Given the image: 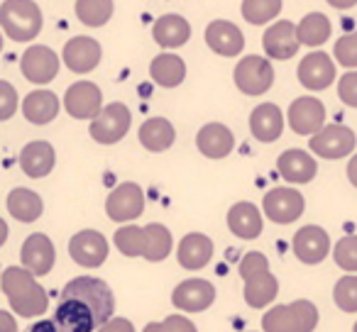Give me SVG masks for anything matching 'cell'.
I'll use <instances>...</instances> for the list:
<instances>
[{"mask_svg":"<svg viewBox=\"0 0 357 332\" xmlns=\"http://www.w3.org/2000/svg\"><path fill=\"white\" fill-rule=\"evenodd\" d=\"M0 286L3 293L10 301L13 310L22 317H35L42 315L50 306V298H47L45 288L37 283V276L25 267H8L0 276Z\"/></svg>","mask_w":357,"mask_h":332,"instance_id":"obj_1","label":"cell"},{"mask_svg":"<svg viewBox=\"0 0 357 332\" xmlns=\"http://www.w3.org/2000/svg\"><path fill=\"white\" fill-rule=\"evenodd\" d=\"M45 15L35 0H3L0 6V30L8 40L27 45L40 37Z\"/></svg>","mask_w":357,"mask_h":332,"instance_id":"obj_2","label":"cell"},{"mask_svg":"<svg viewBox=\"0 0 357 332\" xmlns=\"http://www.w3.org/2000/svg\"><path fill=\"white\" fill-rule=\"evenodd\" d=\"M238 271L245 281V301L250 308H267L277 298L279 281L269 271V262L262 252L245 254Z\"/></svg>","mask_w":357,"mask_h":332,"instance_id":"obj_3","label":"cell"},{"mask_svg":"<svg viewBox=\"0 0 357 332\" xmlns=\"http://www.w3.org/2000/svg\"><path fill=\"white\" fill-rule=\"evenodd\" d=\"M61 298H76V301L84 303L96 315L98 327L105 325L115 313V296L110 291V286L93 276H79L74 281H69L64 286V291H61Z\"/></svg>","mask_w":357,"mask_h":332,"instance_id":"obj_4","label":"cell"},{"mask_svg":"<svg viewBox=\"0 0 357 332\" xmlns=\"http://www.w3.org/2000/svg\"><path fill=\"white\" fill-rule=\"evenodd\" d=\"M318 325V308L311 301H294L289 306H274L264 313V332H313Z\"/></svg>","mask_w":357,"mask_h":332,"instance_id":"obj_5","label":"cell"},{"mask_svg":"<svg viewBox=\"0 0 357 332\" xmlns=\"http://www.w3.org/2000/svg\"><path fill=\"white\" fill-rule=\"evenodd\" d=\"M233 81L240 93L245 95H264L274 84V66L269 56L250 54L235 64Z\"/></svg>","mask_w":357,"mask_h":332,"instance_id":"obj_6","label":"cell"},{"mask_svg":"<svg viewBox=\"0 0 357 332\" xmlns=\"http://www.w3.org/2000/svg\"><path fill=\"white\" fill-rule=\"evenodd\" d=\"M132 125V113L125 103H108L91 120L89 134L98 144H118Z\"/></svg>","mask_w":357,"mask_h":332,"instance_id":"obj_7","label":"cell"},{"mask_svg":"<svg viewBox=\"0 0 357 332\" xmlns=\"http://www.w3.org/2000/svg\"><path fill=\"white\" fill-rule=\"evenodd\" d=\"M59 69H61V59L52 47L30 45L20 56L22 76L35 86H50L59 76Z\"/></svg>","mask_w":357,"mask_h":332,"instance_id":"obj_8","label":"cell"},{"mask_svg":"<svg viewBox=\"0 0 357 332\" xmlns=\"http://www.w3.org/2000/svg\"><path fill=\"white\" fill-rule=\"evenodd\" d=\"M357 137L345 125H323L316 134H311V152L323 159H342L355 149Z\"/></svg>","mask_w":357,"mask_h":332,"instance_id":"obj_9","label":"cell"},{"mask_svg":"<svg viewBox=\"0 0 357 332\" xmlns=\"http://www.w3.org/2000/svg\"><path fill=\"white\" fill-rule=\"evenodd\" d=\"M61 105L74 120H93L103 108V90L93 81H79L66 88Z\"/></svg>","mask_w":357,"mask_h":332,"instance_id":"obj_10","label":"cell"},{"mask_svg":"<svg viewBox=\"0 0 357 332\" xmlns=\"http://www.w3.org/2000/svg\"><path fill=\"white\" fill-rule=\"evenodd\" d=\"M100 59H103V47L93 37H71L61 49V64L74 74H91L98 69Z\"/></svg>","mask_w":357,"mask_h":332,"instance_id":"obj_11","label":"cell"},{"mask_svg":"<svg viewBox=\"0 0 357 332\" xmlns=\"http://www.w3.org/2000/svg\"><path fill=\"white\" fill-rule=\"evenodd\" d=\"M142 210H144V193L132 181H125L118 189H113L108 200H105V213L115 223H130V220L139 218Z\"/></svg>","mask_w":357,"mask_h":332,"instance_id":"obj_12","label":"cell"},{"mask_svg":"<svg viewBox=\"0 0 357 332\" xmlns=\"http://www.w3.org/2000/svg\"><path fill=\"white\" fill-rule=\"evenodd\" d=\"M264 215L277 225H289L298 220L306 208V200L296 189H272L262 200Z\"/></svg>","mask_w":357,"mask_h":332,"instance_id":"obj_13","label":"cell"},{"mask_svg":"<svg viewBox=\"0 0 357 332\" xmlns=\"http://www.w3.org/2000/svg\"><path fill=\"white\" fill-rule=\"evenodd\" d=\"M262 47H264V54L269 56L272 61H289L296 56L298 42L296 37V25L289 20H277L274 25H269L262 35Z\"/></svg>","mask_w":357,"mask_h":332,"instance_id":"obj_14","label":"cell"},{"mask_svg":"<svg viewBox=\"0 0 357 332\" xmlns=\"http://www.w3.org/2000/svg\"><path fill=\"white\" fill-rule=\"evenodd\" d=\"M206 45H208L211 52H215L218 56H225V59H233V56L243 54L245 49V35L235 22L230 20H213L208 22L204 32Z\"/></svg>","mask_w":357,"mask_h":332,"instance_id":"obj_15","label":"cell"},{"mask_svg":"<svg viewBox=\"0 0 357 332\" xmlns=\"http://www.w3.org/2000/svg\"><path fill=\"white\" fill-rule=\"evenodd\" d=\"M287 120L296 134H316L326 122V108L313 95H301L289 105Z\"/></svg>","mask_w":357,"mask_h":332,"instance_id":"obj_16","label":"cell"},{"mask_svg":"<svg viewBox=\"0 0 357 332\" xmlns=\"http://www.w3.org/2000/svg\"><path fill=\"white\" fill-rule=\"evenodd\" d=\"M296 76L303 88L326 90L335 81V64H333L331 54H326V52H311V54H306L301 59Z\"/></svg>","mask_w":357,"mask_h":332,"instance_id":"obj_17","label":"cell"},{"mask_svg":"<svg viewBox=\"0 0 357 332\" xmlns=\"http://www.w3.org/2000/svg\"><path fill=\"white\" fill-rule=\"evenodd\" d=\"M69 254L79 267L96 269L105 262L108 257V242L100 232L96 230H81L71 237L69 242Z\"/></svg>","mask_w":357,"mask_h":332,"instance_id":"obj_18","label":"cell"},{"mask_svg":"<svg viewBox=\"0 0 357 332\" xmlns=\"http://www.w3.org/2000/svg\"><path fill=\"white\" fill-rule=\"evenodd\" d=\"M213 301H215L213 283L204 281V278H186L172 293V303L178 310H186V313L206 310V308L213 306Z\"/></svg>","mask_w":357,"mask_h":332,"instance_id":"obj_19","label":"cell"},{"mask_svg":"<svg viewBox=\"0 0 357 332\" xmlns=\"http://www.w3.org/2000/svg\"><path fill=\"white\" fill-rule=\"evenodd\" d=\"M294 254L298 262L303 264H321L331 252V237L323 228L318 225H306L294 235Z\"/></svg>","mask_w":357,"mask_h":332,"instance_id":"obj_20","label":"cell"},{"mask_svg":"<svg viewBox=\"0 0 357 332\" xmlns=\"http://www.w3.org/2000/svg\"><path fill=\"white\" fill-rule=\"evenodd\" d=\"M152 37L162 49L174 52L181 49L184 45H189L191 40V25L186 17L176 15V13H167L159 15L152 25Z\"/></svg>","mask_w":357,"mask_h":332,"instance_id":"obj_21","label":"cell"},{"mask_svg":"<svg viewBox=\"0 0 357 332\" xmlns=\"http://www.w3.org/2000/svg\"><path fill=\"white\" fill-rule=\"evenodd\" d=\"M61 108L64 105L59 103V95L54 90L45 88V86H37L35 90H30L22 98V115L32 125H50L59 115Z\"/></svg>","mask_w":357,"mask_h":332,"instance_id":"obj_22","label":"cell"},{"mask_svg":"<svg viewBox=\"0 0 357 332\" xmlns=\"http://www.w3.org/2000/svg\"><path fill=\"white\" fill-rule=\"evenodd\" d=\"M196 147L204 157L208 159H225L235 147V134L228 125L208 122L196 134Z\"/></svg>","mask_w":357,"mask_h":332,"instance_id":"obj_23","label":"cell"},{"mask_svg":"<svg viewBox=\"0 0 357 332\" xmlns=\"http://www.w3.org/2000/svg\"><path fill=\"white\" fill-rule=\"evenodd\" d=\"M277 169L282 174V179L289 181V184H308L316 176L318 164L303 149H287V152L279 154Z\"/></svg>","mask_w":357,"mask_h":332,"instance_id":"obj_24","label":"cell"},{"mask_svg":"<svg viewBox=\"0 0 357 332\" xmlns=\"http://www.w3.org/2000/svg\"><path fill=\"white\" fill-rule=\"evenodd\" d=\"M56 164V152L50 142L45 139H35V142H27L20 152V166L30 179H45L52 174Z\"/></svg>","mask_w":357,"mask_h":332,"instance_id":"obj_25","label":"cell"},{"mask_svg":"<svg viewBox=\"0 0 357 332\" xmlns=\"http://www.w3.org/2000/svg\"><path fill=\"white\" fill-rule=\"evenodd\" d=\"M54 244L47 235L42 232H32L30 237L22 244V264L25 269H30L35 276H45V274L52 271L54 267Z\"/></svg>","mask_w":357,"mask_h":332,"instance_id":"obj_26","label":"cell"},{"mask_svg":"<svg viewBox=\"0 0 357 332\" xmlns=\"http://www.w3.org/2000/svg\"><path fill=\"white\" fill-rule=\"evenodd\" d=\"M250 132L255 139L269 144L274 139L282 137L284 132V113L279 110V105L274 103H262L250 113Z\"/></svg>","mask_w":357,"mask_h":332,"instance_id":"obj_27","label":"cell"},{"mask_svg":"<svg viewBox=\"0 0 357 332\" xmlns=\"http://www.w3.org/2000/svg\"><path fill=\"white\" fill-rule=\"evenodd\" d=\"M149 79L159 86V88H178L186 79V61L174 52L164 49L157 54L149 64Z\"/></svg>","mask_w":357,"mask_h":332,"instance_id":"obj_28","label":"cell"},{"mask_svg":"<svg viewBox=\"0 0 357 332\" xmlns=\"http://www.w3.org/2000/svg\"><path fill=\"white\" fill-rule=\"evenodd\" d=\"M176 257H178V264H181L186 271H199V269H204L206 264L211 262V257H213V242H211L206 235L191 232L178 242Z\"/></svg>","mask_w":357,"mask_h":332,"instance_id":"obj_29","label":"cell"},{"mask_svg":"<svg viewBox=\"0 0 357 332\" xmlns=\"http://www.w3.org/2000/svg\"><path fill=\"white\" fill-rule=\"evenodd\" d=\"M54 320L59 322L61 327L71 332H93L98 330V322H96V315L76 298H59V306H56Z\"/></svg>","mask_w":357,"mask_h":332,"instance_id":"obj_30","label":"cell"},{"mask_svg":"<svg viewBox=\"0 0 357 332\" xmlns=\"http://www.w3.org/2000/svg\"><path fill=\"white\" fill-rule=\"evenodd\" d=\"M228 228L233 235L243 239H255L262 235V213L257 210L255 203H235L233 208L228 210Z\"/></svg>","mask_w":357,"mask_h":332,"instance_id":"obj_31","label":"cell"},{"mask_svg":"<svg viewBox=\"0 0 357 332\" xmlns=\"http://www.w3.org/2000/svg\"><path fill=\"white\" fill-rule=\"evenodd\" d=\"M137 137L147 152H167L176 142V129L167 118H149L147 122L139 125Z\"/></svg>","mask_w":357,"mask_h":332,"instance_id":"obj_32","label":"cell"},{"mask_svg":"<svg viewBox=\"0 0 357 332\" xmlns=\"http://www.w3.org/2000/svg\"><path fill=\"white\" fill-rule=\"evenodd\" d=\"M8 210L20 223H35L42 215V210H45V203H42L40 193H35V191L13 189L10 196H8Z\"/></svg>","mask_w":357,"mask_h":332,"instance_id":"obj_33","label":"cell"},{"mask_svg":"<svg viewBox=\"0 0 357 332\" xmlns=\"http://www.w3.org/2000/svg\"><path fill=\"white\" fill-rule=\"evenodd\" d=\"M331 30H333L331 20L323 13H308L296 25V37L303 47H313L316 49V47L326 45L331 40Z\"/></svg>","mask_w":357,"mask_h":332,"instance_id":"obj_34","label":"cell"},{"mask_svg":"<svg viewBox=\"0 0 357 332\" xmlns=\"http://www.w3.org/2000/svg\"><path fill=\"white\" fill-rule=\"evenodd\" d=\"M115 13L113 0H76L74 3V15L79 17L81 25L86 27H105Z\"/></svg>","mask_w":357,"mask_h":332,"instance_id":"obj_35","label":"cell"},{"mask_svg":"<svg viewBox=\"0 0 357 332\" xmlns=\"http://www.w3.org/2000/svg\"><path fill=\"white\" fill-rule=\"evenodd\" d=\"M172 247H174L172 232H169L164 225L152 223L144 228V254L142 257L147 259V262H164V259L172 254Z\"/></svg>","mask_w":357,"mask_h":332,"instance_id":"obj_36","label":"cell"},{"mask_svg":"<svg viewBox=\"0 0 357 332\" xmlns=\"http://www.w3.org/2000/svg\"><path fill=\"white\" fill-rule=\"evenodd\" d=\"M240 13L250 25H269L282 13V0H243Z\"/></svg>","mask_w":357,"mask_h":332,"instance_id":"obj_37","label":"cell"},{"mask_svg":"<svg viewBox=\"0 0 357 332\" xmlns=\"http://www.w3.org/2000/svg\"><path fill=\"white\" fill-rule=\"evenodd\" d=\"M115 247L125 257H142L144 254V228L137 225H125L115 232Z\"/></svg>","mask_w":357,"mask_h":332,"instance_id":"obj_38","label":"cell"},{"mask_svg":"<svg viewBox=\"0 0 357 332\" xmlns=\"http://www.w3.org/2000/svg\"><path fill=\"white\" fill-rule=\"evenodd\" d=\"M333 298H335V306L340 308L342 313H357V276L355 274H347V276H342L340 281L335 283Z\"/></svg>","mask_w":357,"mask_h":332,"instance_id":"obj_39","label":"cell"},{"mask_svg":"<svg viewBox=\"0 0 357 332\" xmlns=\"http://www.w3.org/2000/svg\"><path fill=\"white\" fill-rule=\"evenodd\" d=\"M333 259H335V264L342 271L355 274L357 271V235L342 237L340 242L335 244V249H333Z\"/></svg>","mask_w":357,"mask_h":332,"instance_id":"obj_40","label":"cell"},{"mask_svg":"<svg viewBox=\"0 0 357 332\" xmlns=\"http://www.w3.org/2000/svg\"><path fill=\"white\" fill-rule=\"evenodd\" d=\"M337 64H342L345 69H357V30L350 35H342L333 47Z\"/></svg>","mask_w":357,"mask_h":332,"instance_id":"obj_41","label":"cell"},{"mask_svg":"<svg viewBox=\"0 0 357 332\" xmlns=\"http://www.w3.org/2000/svg\"><path fill=\"white\" fill-rule=\"evenodd\" d=\"M20 108V95H17L15 86L8 81H0V122L10 120Z\"/></svg>","mask_w":357,"mask_h":332,"instance_id":"obj_42","label":"cell"},{"mask_svg":"<svg viewBox=\"0 0 357 332\" xmlns=\"http://www.w3.org/2000/svg\"><path fill=\"white\" fill-rule=\"evenodd\" d=\"M144 332H199L196 325L184 315H169L162 322H149Z\"/></svg>","mask_w":357,"mask_h":332,"instance_id":"obj_43","label":"cell"},{"mask_svg":"<svg viewBox=\"0 0 357 332\" xmlns=\"http://www.w3.org/2000/svg\"><path fill=\"white\" fill-rule=\"evenodd\" d=\"M337 95L345 105L357 108V71H347L340 81H337Z\"/></svg>","mask_w":357,"mask_h":332,"instance_id":"obj_44","label":"cell"},{"mask_svg":"<svg viewBox=\"0 0 357 332\" xmlns=\"http://www.w3.org/2000/svg\"><path fill=\"white\" fill-rule=\"evenodd\" d=\"M98 332H135L132 322L125 320V317H110L105 325L98 327Z\"/></svg>","mask_w":357,"mask_h":332,"instance_id":"obj_45","label":"cell"},{"mask_svg":"<svg viewBox=\"0 0 357 332\" xmlns=\"http://www.w3.org/2000/svg\"><path fill=\"white\" fill-rule=\"evenodd\" d=\"M25 332H61V325L56 320H40L27 327Z\"/></svg>","mask_w":357,"mask_h":332,"instance_id":"obj_46","label":"cell"},{"mask_svg":"<svg viewBox=\"0 0 357 332\" xmlns=\"http://www.w3.org/2000/svg\"><path fill=\"white\" fill-rule=\"evenodd\" d=\"M0 332H17V322L10 313L0 310Z\"/></svg>","mask_w":357,"mask_h":332,"instance_id":"obj_47","label":"cell"},{"mask_svg":"<svg viewBox=\"0 0 357 332\" xmlns=\"http://www.w3.org/2000/svg\"><path fill=\"white\" fill-rule=\"evenodd\" d=\"M347 179H350V184L357 189V154L350 159V164H347Z\"/></svg>","mask_w":357,"mask_h":332,"instance_id":"obj_48","label":"cell"},{"mask_svg":"<svg viewBox=\"0 0 357 332\" xmlns=\"http://www.w3.org/2000/svg\"><path fill=\"white\" fill-rule=\"evenodd\" d=\"M331 8H337V10H347V8L357 6V0H326Z\"/></svg>","mask_w":357,"mask_h":332,"instance_id":"obj_49","label":"cell"},{"mask_svg":"<svg viewBox=\"0 0 357 332\" xmlns=\"http://www.w3.org/2000/svg\"><path fill=\"white\" fill-rule=\"evenodd\" d=\"M6 239H8V225L6 220H0V247L6 244Z\"/></svg>","mask_w":357,"mask_h":332,"instance_id":"obj_50","label":"cell"},{"mask_svg":"<svg viewBox=\"0 0 357 332\" xmlns=\"http://www.w3.org/2000/svg\"><path fill=\"white\" fill-rule=\"evenodd\" d=\"M3 37H6V35H3V30H0V54H3V45H6V40H3Z\"/></svg>","mask_w":357,"mask_h":332,"instance_id":"obj_51","label":"cell"},{"mask_svg":"<svg viewBox=\"0 0 357 332\" xmlns=\"http://www.w3.org/2000/svg\"><path fill=\"white\" fill-rule=\"evenodd\" d=\"M61 332H71V330H66V327H61Z\"/></svg>","mask_w":357,"mask_h":332,"instance_id":"obj_52","label":"cell"},{"mask_svg":"<svg viewBox=\"0 0 357 332\" xmlns=\"http://www.w3.org/2000/svg\"><path fill=\"white\" fill-rule=\"evenodd\" d=\"M355 332H357V322H355Z\"/></svg>","mask_w":357,"mask_h":332,"instance_id":"obj_53","label":"cell"}]
</instances>
